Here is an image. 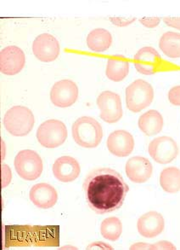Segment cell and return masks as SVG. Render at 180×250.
Listing matches in <instances>:
<instances>
[{
  "instance_id": "1",
  "label": "cell",
  "mask_w": 180,
  "mask_h": 250,
  "mask_svg": "<svg viewBox=\"0 0 180 250\" xmlns=\"http://www.w3.org/2000/svg\"><path fill=\"white\" fill-rule=\"evenodd\" d=\"M85 198L90 209L106 214L124 205L129 187L119 172L109 167L96 168L84 179Z\"/></svg>"
},
{
  "instance_id": "2",
  "label": "cell",
  "mask_w": 180,
  "mask_h": 250,
  "mask_svg": "<svg viewBox=\"0 0 180 250\" xmlns=\"http://www.w3.org/2000/svg\"><path fill=\"white\" fill-rule=\"evenodd\" d=\"M74 141L83 148H96L103 138L102 126L95 119L84 116L77 119L72 127Z\"/></svg>"
},
{
  "instance_id": "3",
  "label": "cell",
  "mask_w": 180,
  "mask_h": 250,
  "mask_svg": "<svg viewBox=\"0 0 180 250\" xmlns=\"http://www.w3.org/2000/svg\"><path fill=\"white\" fill-rule=\"evenodd\" d=\"M35 119L33 112L24 106H14L3 117V125L11 135L24 137L34 128Z\"/></svg>"
},
{
  "instance_id": "4",
  "label": "cell",
  "mask_w": 180,
  "mask_h": 250,
  "mask_svg": "<svg viewBox=\"0 0 180 250\" xmlns=\"http://www.w3.org/2000/svg\"><path fill=\"white\" fill-rule=\"evenodd\" d=\"M153 99V87L144 80H137L126 89V104L134 113H139L150 106Z\"/></svg>"
},
{
  "instance_id": "5",
  "label": "cell",
  "mask_w": 180,
  "mask_h": 250,
  "mask_svg": "<svg viewBox=\"0 0 180 250\" xmlns=\"http://www.w3.org/2000/svg\"><path fill=\"white\" fill-rule=\"evenodd\" d=\"M14 165L18 175L27 181L38 179L44 168L40 156L31 149H24L18 153Z\"/></svg>"
},
{
  "instance_id": "6",
  "label": "cell",
  "mask_w": 180,
  "mask_h": 250,
  "mask_svg": "<svg viewBox=\"0 0 180 250\" xmlns=\"http://www.w3.org/2000/svg\"><path fill=\"white\" fill-rule=\"evenodd\" d=\"M37 139L41 146L54 149L63 145L67 138V129L63 122L58 120H48L37 130Z\"/></svg>"
},
{
  "instance_id": "7",
  "label": "cell",
  "mask_w": 180,
  "mask_h": 250,
  "mask_svg": "<svg viewBox=\"0 0 180 250\" xmlns=\"http://www.w3.org/2000/svg\"><path fill=\"white\" fill-rule=\"evenodd\" d=\"M100 118L107 123H116L123 117V106L120 96L113 91H103L97 98Z\"/></svg>"
},
{
  "instance_id": "8",
  "label": "cell",
  "mask_w": 180,
  "mask_h": 250,
  "mask_svg": "<svg viewBox=\"0 0 180 250\" xmlns=\"http://www.w3.org/2000/svg\"><path fill=\"white\" fill-rule=\"evenodd\" d=\"M149 154L151 158L160 164H167L176 159L180 149L177 143L170 137L162 136L154 139L149 145Z\"/></svg>"
},
{
  "instance_id": "9",
  "label": "cell",
  "mask_w": 180,
  "mask_h": 250,
  "mask_svg": "<svg viewBox=\"0 0 180 250\" xmlns=\"http://www.w3.org/2000/svg\"><path fill=\"white\" fill-rule=\"evenodd\" d=\"M78 98V87L71 80H62L54 84L50 91V100L54 106L67 108L74 104Z\"/></svg>"
},
{
  "instance_id": "10",
  "label": "cell",
  "mask_w": 180,
  "mask_h": 250,
  "mask_svg": "<svg viewBox=\"0 0 180 250\" xmlns=\"http://www.w3.org/2000/svg\"><path fill=\"white\" fill-rule=\"evenodd\" d=\"M137 71L144 75H151L160 70L162 59L156 49L144 47L137 52L134 58Z\"/></svg>"
},
{
  "instance_id": "11",
  "label": "cell",
  "mask_w": 180,
  "mask_h": 250,
  "mask_svg": "<svg viewBox=\"0 0 180 250\" xmlns=\"http://www.w3.org/2000/svg\"><path fill=\"white\" fill-rule=\"evenodd\" d=\"M26 57L20 48L11 45L0 52V70L7 75H17L23 69Z\"/></svg>"
},
{
  "instance_id": "12",
  "label": "cell",
  "mask_w": 180,
  "mask_h": 250,
  "mask_svg": "<svg viewBox=\"0 0 180 250\" xmlns=\"http://www.w3.org/2000/svg\"><path fill=\"white\" fill-rule=\"evenodd\" d=\"M33 51L38 60L50 62L54 61L60 54V44L53 35L40 34L34 40Z\"/></svg>"
},
{
  "instance_id": "13",
  "label": "cell",
  "mask_w": 180,
  "mask_h": 250,
  "mask_svg": "<svg viewBox=\"0 0 180 250\" xmlns=\"http://www.w3.org/2000/svg\"><path fill=\"white\" fill-rule=\"evenodd\" d=\"M107 148L114 156L126 157L134 150V137L130 132L124 130L115 131L108 137Z\"/></svg>"
},
{
  "instance_id": "14",
  "label": "cell",
  "mask_w": 180,
  "mask_h": 250,
  "mask_svg": "<svg viewBox=\"0 0 180 250\" xmlns=\"http://www.w3.org/2000/svg\"><path fill=\"white\" fill-rule=\"evenodd\" d=\"M125 171L132 182L142 184L150 179L153 172V167L146 158L134 156L127 161Z\"/></svg>"
},
{
  "instance_id": "15",
  "label": "cell",
  "mask_w": 180,
  "mask_h": 250,
  "mask_svg": "<svg viewBox=\"0 0 180 250\" xmlns=\"http://www.w3.org/2000/svg\"><path fill=\"white\" fill-rule=\"evenodd\" d=\"M165 221L161 213L150 211L140 217L137 228L139 233L146 238H153L159 236L164 230Z\"/></svg>"
},
{
  "instance_id": "16",
  "label": "cell",
  "mask_w": 180,
  "mask_h": 250,
  "mask_svg": "<svg viewBox=\"0 0 180 250\" xmlns=\"http://www.w3.org/2000/svg\"><path fill=\"white\" fill-rule=\"evenodd\" d=\"M29 197L32 203L38 208L49 209L56 204L58 194L53 186L46 183H40L32 187Z\"/></svg>"
},
{
  "instance_id": "17",
  "label": "cell",
  "mask_w": 180,
  "mask_h": 250,
  "mask_svg": "<svg viewBox=\"0 0 180 250\" xmlns=\"http://www.w3.org/2000/svg\"><path fill=\"white\" fill-rule=\"evenodd\" d=\"M80 172L79 163L72 156H61L54 163V175L60 182H72L78 178Z\"/></svg>"
},
{
  "instance_id": "18",
  "label": "cell",
  "mask_w": 180,
  "mask_h": 250,
  "mask_svg": "<svg viewBox=\"0 0 180 250\" xmlns=\"http://www.w3.org/2000/svg\"><path fill=\"white\" fill-rule=\"evenodd\" d=\"M138 125L144 134L157 135L162 130L163 118L159 112L151 109L140 116Z\"/></svg>"
},
{
  "instance_id": "19",
  "label": "cell",
  "mask_w": 180,
  "mask_h": 250,
  "mask_svg": "<svg viewBox=\"0 0 180 250\" xmlns=\"http://www.w3.org/2000/svg\"><path fill=\"white\" fill-rule=\"evenodd\" d=\"M129 72V62L124 56H115L107 62V78L112 82H119L127 77Z\"/></svg>"
},
{
  "instance_id": "20",
  "label": "cell",
  "mask_w": 180,
  "mask_h": 250,
  "mask_svg": "<svg viewBox=\"0 0 180 250\" xmlns=\"http://www.w3.org/2000/svg\"><path fill=\"white\" fill-rule=\"evenodd\" d=\"M112 44V36L109 31L96 28L91 31L87 37V44L91 51L104 52Z\"/></svg>"
},
{
  "instance_id": "21",
  "label": "cell",
  "mask_w": 180,
  "mask_h": 250,
  "mask_svg": "<svg viewBox=\"0 0 180 250\" xmlns=\"http://www.w3.org/2000/svg\"><path fill=\"white\" fill-rule=\"evenodd\" d=\"M159 47L164 54L170 58H180V34L167 32L161 37Z\"/></svg>"
},
{
  "instance_id": "22",
  "label": "cell",
  "mask_w": 180,
  "mask_h": 250,
  "mask_svg": "<svg viewBox=\"0 0 180 250\" xmlns=\"http://www.w3.org/2000/svg\"><path fill=\"white\" fill-rule=\"evenodd\" d=\"M161 187L167 193L179 192L180 190V169L170 167L163 169L160 175Z\"/></svg>"
},
{
  "instance_id": "23",
  "label": "cell",
  "mask_w": 180,
  "mask_h": 250,
  "mask_svg": "<svg viewBox=\"0 0 180 250\" xmlns=\"http://www.w3.org/2000/svg\"><path fill=\"white\" fill-rule=\"evenodd\" d=\"M123 232V224L117 217H110L104 220L100 226V233L107 240H118Z\"/></svg>"
},
{
  "instance_id": "24",
  "label": "cell",
  "mask_w": 180,
  "mask_h": 250,
  "mask_svg": "<svg viewBox=\"0 0 180 250\" xmlns=\"http://www.w3.org/2000/svg\"><path fill=\"white\" fill-rule=\"evenodd\" d=\"M168 99L174 106H180V85L172 88L168 92Z\"/></svg>"
},
{
  "instance_id": "25",
  "label": "cell",
  "mask_w": 180,
  "mask_h": 250,
  "mask_svg": "<svg viewBox=\"0 0 180 250\" xmlns=\"http://www.w3.org/2000/svg\"><path fill=\"white\" fill-rule=\"evenodd\" d=\"M109 20L117 27H126L136 21V18H124V17H110Z\"/></svg>"
},
{
  "instance_id": "26",
  "label": "cell",
  "mask_w": 180,
  "mask_h": 250,
  "mask_svg": "<svg viewBox=\"0 0 180 250\" xmlns=\"http://www.w3.org/2000/svg\"><path fill=\"white\" fill-rule=\"evenodd\" d=\"M11 177L12 174H11L10 167L6 164H3L2 165V187L3 188H5L10 184Z\"/></svg>"
},
{
  "instance_id": "27",
  "label": "cell",
  "mask_w": 180,
  "mask_h": 250,
  "mask_svg": "<svg viewBox=\"0 0 180 250\" xmlns=\"http://www.w3.org/2000/svg\"><path fill=\"white\" fill-rule=\"evenodd\" d=\"M140 23L143 24L144 27L153 28L159 25L161 19L159 17H150V18H142L140 20Z\"/></svg>"
},
{
  "instance_id": "28",
  "label": "cell",
  "mask_w": 180,
  "mask_h": 250,
  "mask_svg": "<svg viewBox=\"0 0 180 250\" xmlns=\"http://www.w3.org/2000/svg\"><path fill=\"white\" fill-rule=\"evenodd\" d=\"M163 21L167 26L180 30V17H164Z\"/></svg>"
},
{
  "instance_id": "29",
  "label": "cell",
  "mask_w": 180,
  "mask_h": 250,
  "mask_svg": "<svg viewBox=\"0 0 180 250\" xmlns=\"http://www.w3.org/2000/svg\"><path fill=\"white\" fill-rule=\"evenodd\" d=\"M153 250H176L174 244H171L170 242L167 241H162L157 244H153Z\"/></svg>"
},
{
  "instance_id": "30",
  "label": "cell",
  "mask_w": 180,
  "mask_h": 250,
  "mask_svg": "<svg viewBox=\"0 0 180 250\" xmlns=\"http://www.w3.org/2000/svg\"><path fill=\"white\" fill-rule=\"evenodd\" d=\"M87 250H113L111 246L107 244H104L101 242H96L94 244H90L87 248Z\"/></svg>"
},
{
  "instance_id": "31",
  "label": "cell",
  "mask_w": 180,
  "mask_h": 250,
  "mask_svg": "<svg viewBox=\"0 0 180 250\" xmlns=\"http://www.w3.org/2000/svg\"><path fill=\"white\" fill-rule=\"evenodd\" d=\"M130 250H153V245L144 244V243H138V244L132 245Z\"/></svg>"
}]
</instances>
